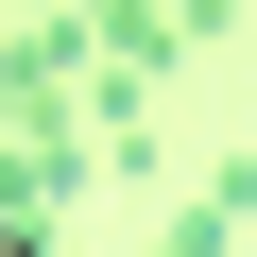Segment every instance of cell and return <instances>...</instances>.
Wrapping results in <instances>:
<instances>
[{"label": "cell", "instance_id": "cell-1", "mask_svg": "<svg viewBox=\"0 0 257 257\" xmlns=\"http://www.w3.org/2000/svg\"><path fill=\"white\" fill-rule=\"evenodd\" d=\"M240 223H257V155H223V172H206V189H189V206L155 223V257H223Z\"/></svg>", "mask_w": 257, "mask_h": 257}, {"label": "cell", "instance_id": "cell-2", "mask_svg": "<svg viewBox=\"0 0 257 257\" xmlns=\"http://www.w3.org/2000/svg\"><path fill=\"white\" fill-rule=\"evenodd\" d=\"M172 18H189V35H223V18H240V0H172Z\"/></svg>", "mask_w": 257, "mask_h": 257}]
</instances>
